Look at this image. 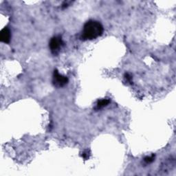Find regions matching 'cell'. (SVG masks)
<instances>
[{
	"label": "cell",
	"mask_w": 176,
	"mask_h": 176,
	"mask_svg": "<svg viewBox=\"0 0 176 176\" xmlns=\"http://www.w3.org/2000/svg\"><path fill=\"white\" fill-rule=\"evenodd\" d=\"M103 32V27L97 21L90 20L86 22L83 27L81 39L84 41L92 40L101 36Z\"/></svg>",
	"instance_id": "cell-1"
},
{
	"label": "cell",
	"mask_w": 176,
	"mask_h": 176,
	"mask_svg": "<svg viewBox=\"0 0 176 176\" xmlns=\"http://www.w3.org/2000/svg\"><path fill=\"white\" fill-rule=\"evenodd\" d=\"M63 45L64 42L63 39H62L61 37L60 36H56L52 37L49 43L51 52H52L53 55H57Z\"/></svg>",
	"instance_id": "cell-2"
},
{
	"label": "cell",
	"mask_w": 176,
	"mask_h": 176,
	"mask_svg": "<svg viewBox=\"0 0 176 176\" xmlns=\"http://www.w3.org/2000/svg\"><path fill=\"white\" fill-rule=\"evenodd\" d=\"M53 85L56 88H61L66 85L68 83V78L65 76L60 74L57 70H55L54 71L53 78H52Z\"/></svg>",
	"instance_id": "cell-3"
},
{
	"label": "cell",
	"mask_w": 176,
	"mask_h": 176,
	"mask_svg": "<svg viewBox=\"0 0 176 176\" xmlns=\"http://www.w3.org/2000/svg\"><path fill=\"white\" fill-rule=\"evenodd\" d=\"M0 40L2 42L9 43L10 40V31L8 28H4L0 32Z\"/></svg>",
	"instance_id": "cell-4"
},
{
	"label": "cell",
	"mask_w": 176,
	"mask_h": 176,
	"mask_svg": "<svg viewBox=\"0 0 176 176\" xmlns=\"http://www.w3.org/2000/svg\"><path fill=\"white\" fill-rule=\"evenodd\" d=\"M110 102V101L109 99H102L101 100V101H98V102H97L96 109L97 110L102 109V108L107 106Z\"/></svg>",
	"instance_id": "cell-5"
},
{
	"label": "cell",
	"mask_w": 176,
	"mask_h": 176,
	"mask_svg": "<svg viewBox=\"0 0 176 176\" xmlns=\"http://www.w3.org/2000/svg\"><path fill=\"white\" fill-rule=\"evenodd\" d=\"M154 159H155V156L154 155H152L151 156H147V157H146V158L144 159V160L145 162H146V163H151V162H153L154 160Z\"/></svg>",
	"instance_id": "cell-6"
},
{
	"label": "cell",
	"mask_w": 176,
	"mask_h": 176,
	"mask_svg": "<svg viewBox=\"0 0 176 176\" xmlns=\"http://www.w3.org/2000/svg\"><path fill=\"white\" fill-rule=\"evenodd\" d=\"M124 78H126V80L127 81H129V82H131V80H132V77L128 73H127V74H124Z\"/></svg>",
	"instance_id": "cell-7"
},
{
	"label": "cell",
	"mask_w": 176,
	"mask_h": 176,
	"mask_svg": "<svg viewBox=\"0 0 176 176\" xmlns=\"http://www.w3.org/2000/svg\"><path fill=\"white\" fill-rule=\"evenodd\" d=\"M82 156L84 159H85V160L88 159L89 158V153H83Z\"/></svg>",
	"instance_id": "cell-8"
}]
</instances>
